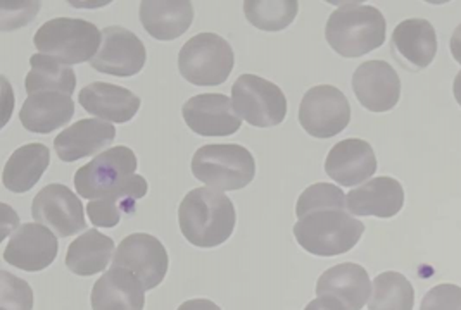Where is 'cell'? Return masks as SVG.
I'll list each match as a JSON object with an SVG mask.
<instances>
[{"mask_svg":"<svg viewBox=\"0 0 461 310\" xmlns=\"http://www.w3.org/2000/svg\"><path fill=\"white\" fill-rule=\"evenodd\" d=\"M237 214L233 202L212 188H195L178 207V225L185 240L194 247L223 245L233 233Z\"/></svg>","mask_w":461,"mask_h":310,"instance_id":"cell-1","label":"cell"},{"mask_svg":"<svg viewBox=\"0 0 461 310\" xmlns=\"http://www.w3.org/2000/svg\"><path fill=\"white\" fill-rule=\"evenodd\" d=\"M365 225L340 207L315 208L294 226L297 244L316 257H336L357 247Z\"/></svg>","mask_w":461,"mask_h":310,"instance_id":"cell-2","label":"cell"},{"mask_svg":"<svg viewBox=\"0 0 461 310\" xmlns=\"http://www.w3.org/2000/svg\"><path fill=\"white\" fill-rule=\"evenodd\" d=\"M385 30L387 22L377 7L344 4L327 21L325 39L339 56L355 59L382 47Z\"/></svg>","mask_w":461,"mask_h":310,"instance_id":"cell-3","label":"cell"},{"mask_svg":"<svg viewBox=\"0 0 461 310\" xmlns=\"http://www.w3.org/2000/svg\"><path fill=\"white\" fill-rule=\"evenodd\" d=\"M190 167L194 178L221 191L242 190L256 176L251 152L237 144L204 145L194 154Z\"/></svg>","mask_w":461,"mask_h":310,"instance_id":"cell-4","label":"cell"},{"mask_svg":"<svg viewBox=\"0 0 461 310\" xmlns=\"http://www.w3.org/2000/svg\"><path fill=\"white\" fill-rule=\"evenodd\" d=\"M33 43L43 56L68 66L82 64L97 56L103 43V31L90 21L54 18L39 28Z\"/></svg>","mask_w":461,"mask_h":310,"instance_id":"cell-5","label":"cell"},{"mask_svg":"<svg viewBox=\"0 0 461 310\" xmlns=\"http://www.w3.org/2000/svg\"><path fill=\"white\" fill-rule=\"evenodd\" d=\"M235 56L230 43L216 33L192 37L178 54V69L195 86H218L229 80Z\"/></svg>","mask_w":461,"mask_h":310,"instance_id":"cell-6","label":"cell"},{"mask_svg":"<svg viewBox=\"0 0 461 310\" xmlns=\"http://www.w3.org/2000/svg\"><path fill=\"white\" fill-rule=\"evenodd\" d=\"M231 103L240 120L256 128H273L287 116V99L280 86L256 75H242L231 86Z\"/></svg>","mask_w":461,"mask_h":310,"instance_id":"cell-7","label":"cell"},{"mask_svg":"<svg viewBox=\"0 0 461 310\" xmlns=\"http://www.w3.org/2000/svg\"><path fill=\"white\" fill-rule=\"evenodd\" d=\"M351 121V103L332 84L310 88L299 105V123L315 138H332L342 133Z\"/></svg>","mask_w":461,"mask_h":310,"instance_id":"cell-8","label":"cell"},{"mask_svg":"<svg viewBox=\"0 0 461 310\" xmlns=\"http://www.w3.org/2000/svg\"><path fill=\"white\" fill-rule=\"evenodd\" d=\"M137 155L128 146H111L75 173L80 197L97 200L125 183L137 171Z\"/></svg>","mask_w":461,"mask_h":310,"instance_id":"cell-9","label":"cell"},{"mask_svg":"<svg viewBox=\"0 0 461 310\" xmlns=\"http://www.w3.org/2000/svg\"><path fill=\"white\" fill-rule=\"evenodd\" d=\"M169 257L165 245L149 233H133L116 248L113 268L133 272L146 289L158 288L168 272Z\"/></svg>","mask_w":461,"mask_h":310,"instance_id":"cell-10","label":"cell"},{"mask_svg":"<svg viewBox=\"0 0 461 310\" xmlns=\"http://www.w3.org/2000/svg\"><path fill=\"white\" fill-rule=\"evenodd\" d=\"M32 216L59 238L73 236L86 227L82 200L61 183L47 185L37 193L32 204Z\"/></svg>","mask_w":461,"mask_h":310,"instance_id":"cell-11","label":"cell"},{"mask_svg":"<svg viewBox=\"0 0 461 310\" xmlns=\"http://www.w3.org/2000/svg\"><path fill=\"white\" fill-rule=\"evenodd\" d=\"M144 41L123 26H107L103 30V43L90 66L104 75L130 78L139 75L146 66Z\"/></svg>","mask_w":461,"mask_h":310,"instance_id":"cell-12","label":"cell"},{"mask_svg":"<svg viewBox=\"0 0 461 310\" xmlns=\"http://www.w3.org/2000/svg\"><path fill=\"white\" fill-rule=\"evenodd\" d=\"M58 250V236L49 227L39 223H26L11 236L2 257L13 268L26 272H39L56 261Z\"/></svg>","mask_w":461,"mask_h":310,"instance_id":"cell-13","label":"cell"},{"mask_svg":"<svg viewBox=\"0 0 461 310\" xmlns=\"http://www.w3.org/2000/svg\"><path fill=\"white\" fill-rule=\"evenodd\" d=\"M184 121L201 137H230L240 129L242 120L223 93H201L182 107Z\"/></svg>","mask_w":461,"mask_h":310,"instance_id":"cell-14","label":"cell"},{"mask_svg":"<svg viewBox=\"0 0 461 310\" xmlns=\"http://www.w3.org/2000/svg\"><path fill=\"white\" fill-rule=\"evenodd\" d=\"M353 90L366 111L387 112L401 99V80L389 62H363L353 75Z\"/></svg>","mask_w":461,"mask_h":310,"instance_id":"cell-15","label":"cell"},{"mask_svg":"<svg viewBox=\"0 0 461 310\" xmlns=\"http://www.w3.org/2000/svg\"><path fill=\"white\" fill-rule=\"evenodd\" d=\"M325 173L340 186H357L377 173V157L372 145L348 138L334 145L325 161Z\"/></svg>","mask_w":461,"mask_h":310,"instance_id":"cell-16","label":"cell"},{"mask_svg":"<svg viewBox=\"0 0 461 310\" xmlns=\"http://www.w3.org/2000/svg\"><path fill=\"white\" fill-rule=\"evenodd\" d=\"M78 102L88 114L101 118L103 121L123 124L137 116L142 101L125 86L95 82L80 90Z\"/></svg>","mask_w":461,"mask_h":310,"instance_id":"cell-17","label":"cell"},{"mask_svg":"<svg viewBox=\"0 0 461 310\" xmlns=\"http://www.w3.org/2000/svg\"><path fill=\"white\" fill-rule=\"evenodd\" d=\"M92 310H144L146 288L140 279L122 268H111L94 285Z\"/></svg>","mask_w":461,"mask_h":310,"instance_id":"cell-18","label":"cell"},{"mask_svg":"<svg viewBox=\"0 0 461 310\" xmlns=\"http://www.w3.org/2000/svg\"><path fill=\"white\" fill-rule=\"evenodd\" d=\"M370 276L359 264L344 262L327 269L316 283L318 297H332L348 310H361L370 298Z\"/></svg>","mask_w":461,"mask_h":310,"instance_id":"cell-19","label":"cell"},{"mask_svg":"<svg viewBox=\"0 0 461 310\" xmlns=\"http://www.w3.org/2000/svg\"><path fill=\"white\" fill-rule=\"evenodd\" d=\"M114 138L116 129L113 124L103 120H82L56 137L54 148L63 163H75L104 150Z\"/></svg>","mask_w":461,"mask_h":310,"instance_id":"cell-20","label":"cell"},{"mask_svg":"<svg viewBox=\"0 0 461 310\" xmlns=\"http://www.w3.org/2000/svg\"><path fill=\"white\" fill-rule=\"evenodd\" d=\"M348 210L357 216H375L389 219L404 206V190L398 180L378 176L346 195Z\"/></svg>","mask_w":461,"mask_h":310,"instance_id":"cell-21","label":"cell"},{"mask_svg":"<svg viewBox=\"0 0 461 310\" xmlns=\"http://www.w3.org/2000/svg\"><path fill=\"white\" fill-rule=\"evenodd\" d=\"M393 52L411 69L429 67L438 54V35L427 20L401 21L393 33Z\"/></svg>","mask_w":461,"mask_h":310,"instance_id":"cell-22","label":"cell"},{"mask_svg":"<svg viewBox=\"0 0 461 310\" xmlns=\"http://www.w3.org/2000/svg\"><path fill=\"white\" fill-rule=\"evenodd\" d=\"M75 116V102L69 95L59 92H39L30 95L20 111V121L23 128L49 135L63 128Z\"/></svg>","mask_w":461,"mask_h":310,"instance_id":"cell-23","label":"cell"},{"mask_svg":"<svg viewBox=\"0 0 461 310\" xmlns=\"http://www.w3.org/2000/svg\"><path fill=\"white\" fill-rule=\"evenodd\" d=\"M194 21L189 0H144L140 2V22L156 40L169 41L182 37Z\"/></svg>","mask_w":461,"mask_h":310,"instance_id":"cell-24","label":"cell"},{"mask_svg":"<svg viewBox=\"0 0 461 310\" xmlns=\"http://www.w3.org/2000/svg\"><path fill=\"white\" fill-rule=\"evenodd\" d=\"M147 180L140 174H133L123 185L111 191L103 199L90 200L86 206L88 219L95 227H114L120 225L123 216H133L137 202L147 195Z\"/></svg>","mask_w":461,"mask_h":310,"instance_id":"cell-25","label":"cell"},{"mask_svg":"<svg viewBox=\"0 0 461 310\" xmlns=\"http://www.w3.org/2000/svg\"><path fill=\"white\" fill-rule=\"evenodd\" d=\"M49 164L50 152L45 145H23L4 165L2 183L13 193H26L41 182Z\"/></svg>","mask_w":461,"mask_h":310,"instance_id":"cell-26","label":"cell"},{"mask_svg":"<svg viewBox=\"0 0 461 310\" xmlns=\"http://www.w3.org/2000/svg\"><path fill=\"white\" fill-rule=\"evenodd\" d=\"M114 242L97 229H88L66 252V268L77 276L90 278L103 272L114 257Z\"/></svg>","mask_w":461,"mask_h":310,"instance_id":"cell-27","label":"cell"},{"mask_svg":"<svg viewBox=\"0 0 461 310\" xmlns=\"http://www.w3.org/2000/svg\"><path fill=\"white\" fill-rule=\"evenodd\" d=\"M30 66L32 71L24 80L28 97L39 92H59L69 97L75 93L77 75L68 64L43 54H35L30 59Z\"/></svg>","mask_w":461,"mask_h":310,"instance_id":"cell-28","label":"cell"},{"mask_svg":"<svg viewBox=\"0 0 461 310\" xmlns=\"http://www.w3.org/2000/svg\"><path fill=\"white\" fill-rule=\"evenodd\" d=\"M415 289L401 272L387 270L374 279L368 310H413Z\"/></svg>","mask_w":461,"mask_h":310,"instance_id":"cell-29","label":"cell"},{"mask_svg":"<svg viewBox=\"0 0 461 310\" xmlns=\"http://www.w3.org/2000/svg\"><path fill=\"white\" fill-rule=\"evenodd\" d=\"M299 13L297 0H246V20L263 31H282L293 24Z\"/></svg>","mask_w":461,"mask_h":310,"instance_id":"cell-30","label":"cell"},{"mask_svg":"<svg viewBox=\"0 0 461 310\" xmlns=\"http://www.w3.org/2000/svg\"><path fill=\"white\" fill-rule=\"evenodd\" d=\"M321 207L348 208L346 195H344L342 188L332 185V183H316V185L306 188L297 199L295 216L303 217L304 214H308L315 208H321Z\"/></svg>","mask_w":461,"mask_h":310,"instance_id":"cell-31","label":"cell"},{"mask_svg":"<svg viewBox=\"0 0 461 310\" xmlns=\"http://www.w3.org/2000/svg\"><path fill=\"white\" fill-rule=\"evenodd\" d=\"M0 310H33V289L14 274L2 270L0 272Z\"/></svg>","mask_w":461,"mask_h":310,"instance_id":"cell-32","label":"cell"},{"mask_svg":"<svg viewBox=\"0 0 461 310\" xmlns=\"http://www.w3.org/2000/svg\"><path fill=\"white\" fill-rule=\"evenodd\" d=\"M420 310H461V288L456 285H439L427 291Z\"/></svg>","mask_w":461,"mask_h":310,"instance_id":"cell-33","label":"cell"},{"mask_svg":"<svg viewBox=\"0 0 461 310\" xmlns=\"http://www.w3.org/2000/svg\"><path fill=\"white\" fill-rule=\"evenodd\" d=\"M304 310H348L339 300L332 297H318L313 302H310Z\"/></svg>","mask_w":461,"mask_h":310,"instance_id":"cell-34","label":"cell"},{"mask_svg":"<svg viewBox=\"0 0 461 310\" xmlns=\"http://www.w3.org/2000/svg\"><path fill=\"white\" fill-rule=\"evenodd\" d=\"M176 310H221L214 302L206 300V298H194L184 302Z\"/></svg>","mask_w":461,"mask_h":310,"instance_id":"cell-35","label":"cell"},{"mask_svg":"<svg viewBox=\"0 0 461 310\" xmlns=\"http://www.w3.org/2000/svg\"><path fill=\"white\" fill-rule=\"evenodd\" d=\"M449 47H451L453 59L458 62V64H461V24L460 26H456V30H455V33H453V37H451Z\"/></svg>","mask_w":461,"mask_h":310,"instance_id":"cell-36","label":"cell"},{"mask_svg":"<svg viewBox=\"0 0 461 310\" xmlns=\"http://www.w3.org/2000/svg\"><path fill=\"white\" fill-rule=\"evenodd\" d=\"M453 93H455V99H456V102L460 103L461 107V71L456 75L455 83H453Z\"/></svg>","mask_w":461,"mask_h":310,"instance_id":"cell-37","label":"cell"}]
</instances>
